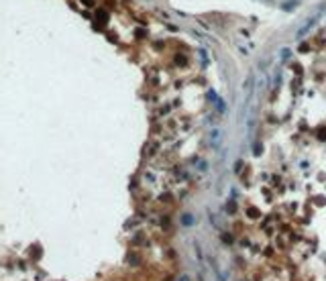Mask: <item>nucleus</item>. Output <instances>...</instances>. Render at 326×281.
Returning <instances> with one entry per match:
<instances>
[{
  "label": "nucleus",
  "mask_w": 326,
  "mask_h": 281,
  "mask_svg": "<svg viewBox=\"0 0 326 281\" xmlns=\"http://www.w3.org/2000/svg\"><path fill=\"white\" fill-rule=\"evenodd\" d=\"M179 281H190V277H188V275H182V277H179Z\"/></svg>",
  "instance_id": "20e7f679"
},
{
  "label": "nucleus",
  "mask_w": 326,
  "mask_h": 281,
  "mask_svg": "<svg viewBox=\"0 0 326 281\" xmlns=\"http://www.w3.org/2000/svg\"><path fill=\"white\" fill-rule=\"evenodd\" d=\"M182 224H183V226H192V224H196V220H194V216H192V214H183L182 216Z\"/></svg>",
  "instance_id": "f03ea898"
},
{
  "label": "nucleus",
  "mask_w": 326,
  "mask_h": 281,
  "mask_svg": "<svg viewBox=\"0 0 326 281\" xmlns=\"http://www.w3.org/2000/svg\"><path fill=\"white\" fill-rule=\"evenodd\" d=\"M222 130H220V128H212V133H210V145L214 149H218L220 147V145H222Z\"/></svg>",
  "instance_id": "f257e3e1"
},
{
  "label": "nucleus",
  "mask_w": 326,
  "mask_h": 281,
  "mask_svg": "<svg viewBox=\"0 0 326 281\" xmlns=\"http://www.w3.org/2000/svg\"><path fill=\"white\" fill-rule=\"evenodd\" d=\"M287 57H290V49H283L281 51V59H287Z\"/></svg>",
  "instance_id": "7ed1b4c3"
}]
</instances>
